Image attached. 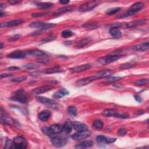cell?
<instances>
[{
	"mask_svg": "<svg viewBox=\"0 0 149 149\" xmlns=\"http://www.w3.org/2000/svg\"><path fill=\"white\" fill-rule=\"evenodd\" d=\"M11 100L22 104H26L29 101V96L24 90L19 89L15 92Z\"/></svg>",
	"mask_w": 149,
	"mask_h": 149,
	"instance_id": "1",
	"label": "cell"
},
{
	"mask_svg": "<svg viewBox=\"0 0 149 149\" xmlns=\"http://www.w3.org/2000/svg\"><path fill=\"white\" fill-rule=\"evenodd\" d=\"M91 135V132L87 129L82 131H78L77 132L74 133L72 135V139L76 141H80L87 139V137H90Z\"/></svg>",
	"mask_w": 149,
	"mask_h": 149,
	"instance_id": "2",
	"label": "cell"
},
{
	"mask_svg": "<svg viewBox=\"0 0 149 149\" xmlns=\"http://www.w3.org/2000/svg\"><path fill=\"white\" fill-rule=\"evenodd\" d=\"M122 57L121 55H107L102 58H99L97 61L100 62L101 64L103 65H107L108 64H110L111 62H113L114 61H117L120 58Z\"/></svg>",
	"mask_w": 149,
	"mask_h": 149,
	"instance_id": "3",
	"label": "cell"
},
{
	"mask_svg": "<svg viewBox=\"0 0 149 149\" xmlns=\"http://www.w3.org/2000/svg\"><path fill=\"white\" fill-rule=\"evenodd\" d=\"M36 99L40 103L44 104L45 105L50 108L56 109L58 107V104L54 100H52L47 97H37Z\"/></svg>",
	"mask_w": 149,
	"mask_h": 149,
	"instance_id": "4",
	"label": "cell"
},
{
	"mask_svg": "<svg viewBox=\"0 0 149 149\" xmlns=\"http://www.w3.org/2000/svg\"><path fill=\"white\" fill-rule=\"evenodd\" d=\"M14 146L16 149L26 148L27 147V141L22 136H16L14 139Z\"/></svg>",
	"mask_w": 149,
	"mask_h": 149,
	"instance_id": "5",
	"label": "cell"
},
{
	"mask_svg": "<svg viewBox=\"0 0 149 149\" xmlns=\"http://www.w3.org/2000/svg\"><path fill=\"white\" fill-rule=\"evenodd\" d=\"M99 4L98 1H90L82 4L78 8V11L81 12H85L87 11H90L97 7Z\"/></svg>",
	"mask_w": 149,
	"mask_h": 149,
	"instance_id": "6",
	"label": "cell"
},
{
	"mask_svg": "<svg viewBox=\"0 0 149 149\" xmlns=\"http://www.w3.org/2000/svg\"><path fill=\"white\" fill-rule=\"evenodd\" d=\"M51 142L53 145L56 147H62L67 144L68 140L64 136H55L51 139Z\"/></svg>",
	"mask_w": 149,
	"mask_h": 149,
	"instance_id": "7",
	"label": "cell"
},
{
	"mask_svg": "<svg viewBox=\"0 0 149 149\" xmlns=\"http://www.w3.org/2000/svg\"><path fill=\"white\" fill-rule=\"evenodd\" d=\"M55 25L50 23H44L42 22H35L30 23V27L32 28H38V29L47 30L54 27Z\"/></svg>",
	"mask_w": 149,
	"mask_h": 149,
	"instance_id": "8",
	"label": "cell"
},
{
	"mask_svg": "<svg viewBox=\"0 0 149 149\" xmlns=\"http://www.w3.org/2000/svg\"><path fill=\"white\" fill-rule=\"evenodd\" d=\"M63 125L59 124H54L51 126L50 128H47L46 133L48 136H51L54 134H58L62 131Z\"/></svg>",
	"mask_w": 149,
	"mask_h": 149,
	"instance_id": "9",
	"label": "cell"
},
{
	"mask_svg": "<svg viewBox=\"0 0 149 149\" xmlns=\"http://www.w3.org/2000/svg\"><path fill=\"white\" fill-rule=\"evenodd\" d=\"M1 122L2 124H7L8 125H15V121L5 112L3 111V108H1Z\"/></svg>",
	"mask_w": 149,
	"mask_h": 149,
	"instance_id": "10",
	"label": "cell"
},
{
	"mask_svg": "<svg viewBox=\"0 0 149 149\" xmlns=\"http://www.w3.org/2000/svg\"><path fill=\"white\" fill-rule=\"evenodd\" d=\"M97 78L96 77V76H92V77H87L83 79H81L79 81H78L76 82V85L77 86H83L85 85H87L88 84H89L90 83L97 80Z\"/></svg>",
	"mask_w": 149,
	"mask_h": 149,
	"instance_id": "11",
	"label": "cell"
},
{
	"mask_svg": "<svg viewBox=\"0 0 149 149\" xmlns=\"http://www.w3.org/2000/svg\"><path fill=\"white\" fill-rule=\"evenodd\" d=\"M52 89H53V87L51 86H50V85L43 86L34 89L32 91V93L35 95H38V94H40L47 92L49 91H50Z\"/></svg>",
	"mask_w": 149,
	"mask_h": 149,
	"instance_id": "12",
	"label": "cell"
},
{
	"mask_svg": "<svg viewBox=\"0 0 149 149\" xmlns=\"http://www.w3.org/2000/svg\"><path fill=\"white\" fill-rule=\"evenodd\" d=\"M23 22H24V21L21 19L12 20V21H11L1 23V27L3 28V27H7L16 26H18L19 25L22 24Z\"/></svg>",
	"mask_w": 149,
	"mask_h": 149,
	"instance_id": "13",
	"label": "cell"
},
{
	"mask_svg": "<svg viewBox=\"0 0 149 149\" xmlns=\"http://www.w3.org/2000/svg\"><path fill=\"white\" fill-rule=\"evenodd\" d=\"M27 56L26 52L23 51H15L7 55V57L12 59L24 58Z\"/></svg>",
	"mask_w": 149,
	"mask_h": 149,
	"instance_id": "14",
	"label": "cell"
},
{
	"mask_svg": "<svg viewBox=\"0 0 149 149\" xmlns=\"http://www.w3.org/2000/svg\"><path fill=\"white\" fill-rule=\"evenodd\" d=\"M96 140L99 143H104V144H110L113 143L116 141V139L111 138L109 137H106L103 135H99L97 136Z\"/></svg>",
	"mask_w": 149,
	"mask_h": 149,
	"instance_id": "15",
	"label": "cell"
},
{
	"mask_svg": "<svg viewBox=\"0 0 149 149\" xmlns=\"http://www.w3.org/2000/svg\"><path fill=\"white\" fill-rule=\"evenodd\" d=\"M114 73V71L108 69V70H101L98 72L96 74L95 76L97 78V79H101V78H107L110 77L111 74H113Z\"/></svg>",
	"mask_w": 149,
	"mask_h": 149,
	"instance_id": "16",
	"label": "cell"
},
{
	"mask_svg": "<svg viewBox=\"0 0 149 149\" xmlns=\"http://www.w3.org/2000/svg\"><path fill=\"white\" fill-rule=\"evenodd\" d=\"M92 66L90 64H83V65H81L75 67H73L70 68L69 70L72 72H74V73H78V72H81L83 71H85L86 70L89 69L90 68H91Z\"/></svg>",
	"mask_w": 149,
	"mask_h": 149,
	"instance_id": "17",
	"label": "cell"
},
{
	"mask_svg": "<svg viewBox=\"0 0 149 149\" xmlns=\"http://www.w3.org/2000/svg\"><path fill=\"white\" fill-rule=\"evenodd\" d=\"M27 56H31V57H43L47 55V54L41 50H33L26 51Z\"/></svg>",
	"mask_w": 149,
	"mask_h": 149,
	"instance_id": "18",
	"label": "cell"
},
{
	"mask_svg": "<svg viewBox=\"0 0 149 149\" xmlns=\"http://www.w3.org/2000/svg\"><path fill=\"white\" fill-rule=\"evenodd\" d=\"M146 21H147L146 19H141V20H139V21H132V22H129V23H124V24L122 25L121 27H122L124 29L129 28V27H134V26H136L143 25V24L145 23L146 22Z\"/></svg>",
	"mask_w": 149,
	"mask_h": 149,
	"instance_id": "19",
	"label": "cell"
},
{
	"mask_svg": "<svg viewBox=\"0 0 149 149\" xmlns=\"http://www.w3.org/2000/svg\"><path fill=\"white\" fill-rule=\"evenodd\" d=\"M75 8V7L73 5H70V6H67V7H65L61 8H59L56 11H55L53 14L54 15H61V14H64L65 13H67L68 12L72 11L73 10H74Z\"/></svg>",
	"mask_w": 149,
	"mask_h": 149,
	"instance_id": "20",
	"label": "cell"
},
{
	"mask_svg": "<svg viewBox=\"0 0 149 149\" xmlns=\"http://www.w3.org/2000/svg\"><path fill=\"white\" fill-rule=\"evenodd\" d=\"M51 112L49 110H44L42 111L39 114V118L43 122H46L49 120L51 116Z\"/></svg>",
	"mask_w": 149,
	"mask_h": 149,
	"instance_id": "21",
	"label": "cell"
},
{
	"mask_svg": "<svg viewBox=\"0 0 149 149\" xmlns=\"http://www.w3.org/2000/svg\"><path fill=\"white\" fill-rule=\"evenodd\" d=\"M72 126L74 130L77 131H82L87 129V127L85 124L77 121L72 122Z\"/></svg>",
	"mask_w": 149,
	"mask_h": 149,
	"instance_id": "22",
	"label": "cell"
},
{
	"mask_svg": "<svg viewBox=\"0 0 149 149\" xmlns=\"http://www.w3.org/2000/svg\"><path fill=\"white\" fill-rule=\"evenodd\" d=\"M148 47H149L148 42H146V43H141L133 46L132 47V49L137 51H144L147 50L148 49Z\"/></svg>",
	"mask_w": 149,
	"mask_h": 149,
	"instance_id": "23",
	"label": "cell"
},
{
	"mask_svg": "<svg viewBox=\"0 0 149 149\" xmlns=\"http://www.w3.org/2000/svg\"><path fill=\"white\" fill-rule=\"evenodd\" d=\"M69 92L66 89H61L58 90L53 94V98L56 99H59L64 97L65 96L69 94Z\"/></svg>",
	"mask_w": 149,
	"mask_h": 149,
	"instance_id": "24",
	"label": "cell"
},
{
	"mask_svg": "<svg viewBox=\"0 0 149 149\" xmlns=\"http://www.w3.org/2000/svg\"><path fill=\"white\" fill-rule=\"evenodd\" d=\"M72 122L70 120H67L63 125L62 131L65 133L68 134L72 132Z\"/></svg>",
	"mask_w": 149,
	"mask_h": 149,
	"instance_id": "25",
	"label": "cell"
},
{
	"mask_svg": "<svg viewBox=\"0 0 149 149\" xmlns=\"http://www.w3.org/2000/svg\"><path fill=\"white\" fill-rule=\"evenodd\" d=\"M144 4L141 2L136 3L134 4H133L129 9V11H131L133 12V13H136L137 12L140 11L143 7H144Z\"/></svg>",
	"mask_w": 149,
	"mask_h": 149,
	"instance_id": "26",
	"label": "cell"
},
{
	"mask_svg": "<svg viewBox=\"0 0 149 149\" xmlns=\"http://www.w3.org/2000/svg\"><path fill=\"white\" fill-rule=\"evenodd\" d=\"M103 115L105 117L114 116L115 117H117L118 113L114 109H107L103 112Z\"/></svg>",
	"mask_w": 149,
	"mask_h": 149,
	"instance_id": "27",
	"label": "cell"
},
{
	"mask_svg": "<svg viewBox=\"0 0 149 149\" xmlns=\"http://www.w3.org/2000/svg\"><path fill=\"white\" fill-rule=\"evenodd\" d=\"M109 33L114 39H119L122 36V33L121 30L117 28L110 29L109 30Z\"/></svg>",
	"mask_w": 149,
	"mask_h": 149,
	"instance_id": "28",
	"label": "cell"
},
{
	"mask_svg": "<svg viewBox=\"0 0 149 149\" xmlns=\"http://www.w3.org/2000/svg\"><path fill=\"white\" fill-rule=\"evenodd\" d=\"M93 146V143L91 141H84L74 146L76 148H90Z\"/></svg>",
	"mask_w": 149,
	"mask_h": 149,
	"instance_id": "29",
	"label": "cell"
},
{
	"mask_svg": "<svg viewBox=\"0 0 149 149\" xmlns=\"http://www.w3.org/2000/svg\"><path fill=\"white\" fill-rule=\"evenodd\" d=\"M91 39L90 38H85L83 39H82L81 40L79 41L77 44V47L79 49H82L83 47H84L85 46H86V45H87L90 42H91Z\"/></svg>",
	"mask_w": 149,
	"mask_h": 149,
	"instance_id": "30",
	"label": "cell"
},
{
	"mask_svg": "<svg viewBox=\"0 0 149 149\" xmlns=\"http://www.w3.org/2000/svg\"><path fill=\"white\" fill-rule=\"evenodd\" d=\"M136 65V62L135 61H131V62H128L125 64H123L120 65V69L121 70H124V69H128L131 68L133 67Z\"/></svg>",
	"mask_w": 149,
	"mask_h": 149,
	"instance_id": "31",
	"label": "cell"
},
{
	"mask_svg": "<svg viewBox=\"0 0 149 149\" xmlns=\"http://www.w3.org/2000/svg\"><path fill=\"white\" fill-rule=\"evenodd\" d=\"M61 71H62V69L59 66H57V67H54L52 68H49L46 69L44 71V73L47 74H51V73H59V72H61Z\"/></svg>",
	"mask_w": 149,
	"mask_h": 149,
	"instance_id": "32",
	"label": "cell"
},
{
	"mask_svg": "<svg viewBox=\"0 0 149 149\" xmlns=\"http://www.w3.org/2000/svg\"><path fill=\"white\" fill-rule=\"evenodd\" d=\"M68 112L69 114L73 117H76L78 115V109L77 108L74 106H69L68 107Z\"/></svg>",
	"mask_w": 149,
	"mask_h": 149,
	"instance_id": "33",
	"label": "cell"
},
{
	"mask_svg": "<svg viewBox=\"0 0 149 149\" xmlns=\"http://www.w3.org/2000/svg\"><path fill=\"white\" fill-rule=\"evenodd\" d=\"M92 126L96 129H101L104 126V123L101 120H96L93 123Z\"/></svg>",
	"mask_w": 149,
	"mask_h": 149,
	"instance_id": "34",
	"label": "cell"
},
{
	"mask_svg": "<svg viewBox=\"0 0 149 149\" xmlns=\"http://www.w3.org/2000/svg\"><path fill=\"white\" fill-rule=\"evenodd\" d=\"M98 26L97 23L92 22V23H86L83 25V27L87 29H94L97 28Z\"/></svg>",
	"mask_w": 149,
	"mask_h": 149,
	"instance_id": "35",
	"label": "cell"
},
{
	"mask_svg": "<svg viewBox=\"0 0 149 149\" xmlns=\"http://www.w3.org/2000/svg\"><path fill=\"white\" fill-rule=\"evenodd\" d=\"M121 11V8H111V9L108 10L105 12V13H106V14H107L108 15H114L115 14H117Z\"/></svg>",
	"mask_w": 149,
	"mask_h": 149,
	"instance_id": "36",
	"label": "cell"
},
{
	"mask_svg": "<svg viewBox=\"0 0 149 149\" xmlns=\"http://www.w3.org/2000/svg\"><path fill=\"white\" fill-rule=\"evenodd\" d=\"M56 39V36H53V35H51V36H49L47 37H46V38H44L43 40H42L41 42V44H45L46 43H49V42H50L53 40H54V39Z\"/></svg>",
	"mask_w": 149,
	"mask_h": 149,
	"instance_id": "37",
	"label": "cell"
},
{
	"mask_svg": "<svg viewBox=\"0 0 149 149\" xmlns=\"http://www.w3.org/2000/svg\"><path fill=\"white\" fill-rule=\"evenodd\" d=\"M148 79H142L140 80H138L135 82V85L137 86H144L148 84Z\"/></svg>",
	"mask_w": 149,
	"mask_h": 149,
	"instance_id": "38",
	"label": "cell"
},
{
	"mask_svg": "<svg viewBox=\"0 0 149 149\" xmlns=\"http://www.w3.org/2000/svg\"><path fill=\"white\" fill-rule=\"evenodd\" d=\"M36 4L37 7L40 8H50L53 5L52 3H37Z\"/></svg>",
	"mask_w": 149,
	"mask_h": 149,
	"instance_id": "39",
	"label": "cell"
},
{
	"mask_svg": "<svg viewBox=\"0 0 149 149\" xmlns=\"http://www.w3.org/2000/svg\"><path fill=\"white\" fill-rule=\"evenodd\" d=\"M24 67L26 69H36L39 68V65L34 64H32V63L26 64L24 65Z\"/></svg>",
	"mask_w": 149,
	"mask_h": 149,
	"instance_id": "40",
	"label": "cell"
},
{
	"mask_svg": "<svg viewBox=\"0 0 149 149\" xmlns=\"http://www.w3.org/2000/svg\"><path fill=\"white\" fill-rule=\"evenodd\" d=\"M73 34V33L70 30H64L62 32L61 36L64 38H68V37H71Z\"/></svg>",
	"mask_w": 149,
	"mask_h": 149,
	"instance_id": "41",
	"label": "cell"
},
{
	"mask_svg": "<svg viewBox=\"0 0 149 149\" xmlns=\"http://www.w3.org/2000/svg\"><path fill=\"white\" fill-rule=\"evenodd\" d=\"M120 79H121L120 77H111L107 79L106 82L107 83H113L114 82H116L118 81H119Z\"/></svg>",
	"mask_w": 149,
	"mask_h": 149,
	"instance_id": "42",
	"label": "cell"
},
{
	"mask_svg": "<svg viewBox=\"0 0 149 149\" xmlns=\"http://www.w3.org/2000/svg\"><path fill=\"white\" fill-rule=\"evenodd\" d=\"M26 79H27V78L26 77H20L15 78L12 79L11 81H12V82H21L26 81Z\"/></svg>",
	"mask_w": 149,
	"mask_h": 149,
	"instance_id": "43",
	"label": "cell"
},
{
	"mask_svg": "<svg viewBox=\"0 0 149 149\" xmlns=\"http://www.w3.org/2000/svg\"><path fill=\"white\" fill-rule=\"evenodd\" d=\"M12 141L9 139H7V140H5V146H4V148H10L11 147V146H12Z\"/></svg>",
	"mask_w": 149,
	"mask_h": 149,
	"instance_id": "44",
	"label": "cell"
},
{
	"mask_svg": "<svg viewBox=\"0 0 149 149\" xmlns=\"http://www.w3.org/2000/svg\"><path fill=\"white\" fill-rule=\"evenodd\" d=\"M127 130L125 128H121L120 129L118 132V135L119 136H124L126 134Z\"/></svg>",
	"mask_w": 149,
	"mask_h": 149,
	"instance_id": "45",
	"label": "cell"
},
{
	"mask_svg": "<svg viewBox=\"0 0 149 149\" xmlns=\"http://www.w3.org/2000/svg\"><path fill=\"white\" fill-rule=\"evenodd\" d=\"M21 36L20 34H16L15 36H13V37H11V38L9 39V40H10V42L16 41V40H18V39H20Z\"/></svg>",
	"mask_w": 149,
	"mask_h": 149,
	"instance_id": "46",
	"label": "cell"
},
{
	"mask_svg": "<svg viewBox=\"0 0 149 149\" xmlns=\"http://www.w3.org/2000/svg\"><path fill=\"white\" fill-rule=\"evenodd\" d=\"M45 30H43V29H38L37 30H36V31L33 32L31 35L33 36H37V35H39L42 33H43V32Z\"/></svg>",
	"mask_w": 149,
	"mask_h": 149,
	"instance_id": "47",
	"label": "cell"
},
{
	"mask_svg": "<svg viewBox=\"0 0 149 149\" xmlns=\"http://www.w3.org/2000/svg\"><path fill=\"white\" fill-rule=\"evenodd\" d=\"M46 14H41V13H39V14H33L31 15V16L33 17H41V16H46Z\"/></svg>",
	"mask_w": 149,
	"mask_h": 149,
	"instance_id": "48",
	"label": "cell"
},
{
	"mask_svg": "<svg viewBox=\"0 0 149 149\" xmlns=\"http://www.w3.org/2000/svg\"><path fill=\"white\" fill-rule=\"evenodd\" d=\"M8 3L10 4H11V5H16V4L21 3V1H16V0H10V1H8Z\"/></svg>",
	"mask_w": 149,
	"mask_h": 149,
	"instance_id": "49",
	"label": "cell"
},
{
	"mask_svg": "<svg viewBox=\"0 0 149 149\" xmlns=\"http://www.w3.org/2000/svg\"><path fill=\"white\" fill-rule=\"evenodd\" d=\"M135 100L137 101V102H139V103H141L142 101V98H141V97L140 96H138V95H136L134 96Z\"/></svg>",
	"mask_w": 149,
	"mask_h": 149,
	"instance_id": "50",
	"label": "cell"
},
{
	"mask_svg": "<svg viewBox=\"0 0 149 149\" xmlns=\"http://www.w3.org/2000/svg\"><path fill=\"white\" fill-rule=\"evenodd\" d=\"M12 76V74H8V73H7V74H1V79H3L4 78H7V77H11Z\"/></svg>",
	"mask_w": 149,
	"mask_h": 149,
	"instance_id": "51",
	"label": "cell"
},
{
	"mask_svg": "<svg viewBox=\"0 0 149 149\" xmlns=\"http://www.w3.org/2000/svg\"><path fill=\"white\" fill-rule=\"evenodd\" d=\"M9 70H19L20 69V68L19 67H16V66H11V67H10L8 68V69Z\"/></svg>",
	"mask_w": 149,
	"mask_h": 149,
	"instance_id": "52",
	"label": "cell"
},
{
	"mask_svg": "<svg viewBox=\"0 0 149 149\" xmlns=\"http://www.w3.org/2000/svg\"><path fill=\"white\" fill-rule=\"evenodd\" d=\"M59 3L60 4H68V3H70L69 1H67V0H61V1H59Z\"/></svg>",
	"mask_w": 149,
	"mask_h": 149,
	"instance_id": "53",
	"label": "cell"
},
{
	"mask_svg": "<svg viewBox=\"0 0 149 149\" xmlns=\"http://www.w3.org/2000/svg\"><path fill=\"white\" fill-rule=\"evenodd\" d=\"M3 43H1V47H0V49H3Z\"/></svg>",
	"mask_w": 149,
	"mask_h": 149,
	"instance_id": "54",
	"label": "cell"
}]
</instances>
